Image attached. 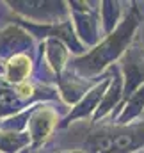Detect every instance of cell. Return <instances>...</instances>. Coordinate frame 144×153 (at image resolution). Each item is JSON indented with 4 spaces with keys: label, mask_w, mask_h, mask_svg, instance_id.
<instances>
[{
    "label": "cell",
    "mask_w": 144,
    "mask_h": 153,
    "mask_svg": "<svg viewBox=\"0 0 144 153\" xmlns=\"http://www.w3.org/2000/svg\"><path fill=\"white\" fill-rule=\"evenodd\" d=\"M144 144V121L130 128H107L91 135L87 148L91 153H126Z\"/></svg>",
    "instance_id": "cell-1"
},
{
    "label": "cell",
    "mask_w": 144,
    "mask_h": 153,
    "mask_svg": "<svg viewBox=\"0 0 144 153\" xmlns=\"http://www.w3.org/2000/svg\"><path fill=\"white\" fill-rule=\"evenodd\" d=\"M53 119H55V114L53 112H48V111H43L32 119L30 123V132H32V137L36 139L37 143L41 139L46 137V134L52 130L53 126Z\"/></svg>",
    "instance_id": "cell-2"
},
{
    "label": "cell",
    "mask_w": 144,
    "mask_h": 153,
    "mask_svg": "<svg viewBox=\"0 0 144 153\" xmlns=\"http://www.w3.org/2000/svg\"><path fill=\"white\" fill-rule=\"evenodd\" d=\"M29 70H30L29 57H25V55H14L9 61V64H7V78H11L14 82H20L22 78L27 76Z\"/></svg>",
    "instance_id": "cell-3"
}]
</instances>
